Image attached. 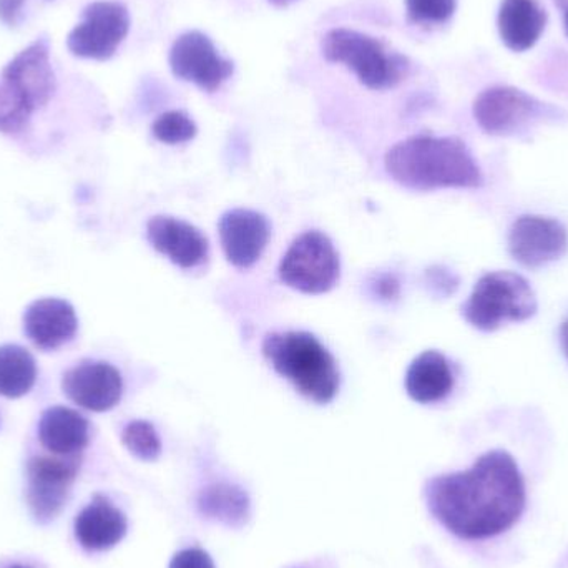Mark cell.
<instances>
[{"instance_id":"obj_13","label":"cell","mask_w":568,"mask_h":568,"mask_svg":"<svg viewBox=\"0 0 568 568\" xmlns=\"http://www.w3.org/2000/svg\"><path fill=\"white\" fill-rule=\"evenodd\" d=\"M62 389L83 409L106 413L122 399V374L103 361H82L63 374Z\"/></svg>"},{"instance_id":"obj_31","label":"cell","mask_w":568,"mask_h":568,"mask_svg":"<svg viewBox=\"0 0 568 568\" xmlns=\"http://www.w3.org/2000/svg\"><path fill=\"white\" fill-rule=\"evenodd\" d=\"M275 3H280V6H284V3L291 2V0H273Z\"/></svg>"},{"instance_id":"obj_11","label":"cell","mask_w":568,"mask_h":568,"mask_svg":"<svg viewBox=\"0 0 568 568\" xmlns=\"http://www.w3.org/2000/svg\"><path fill=\"white\" fill-rule=\"evenodd\" d=\"M170 67L176 79L195 83L206 92L219 90L235 72L232 60L220 55L215 43L199 30L175 40L170 50Z\"/></svg>"},{"instance_id":"obj_14","label":"cell","mask_w":568,"mask_h":568,"mask_svg":"<svg viewBox=\"0 0 568 568\" xmlns=\"http://www.w3.org/2000/svg\"><path fill=\"white\" fill-rule=\"evenodd\" d=\"M220 240L226 260L240 270L252 268L272 236L268 219L253 210H230L220 219Z\"/></svg>"},{"instance_id":"obj_17","label":"cell","mask_w":568,"mask_h":568,"mask_svg":"<svg viewBox=\"0 0 568 568\" xmlns=\"http://www.w3.org/2000/svg\"><path fill=\"white\" fill-rule=\"evenodd\" d=\"M126 529L129 524L125 514L100 494L77 516L73 526L80 546L92 552L113 549L116 544L122 542Z\"/></svg>"},{"instance_id":"obj_6","label":"cell","mask_w":568,"mask_h":568,"mask_svg":"<svg viewBox=\"0 0 568 568\" xmlns=\"http://www.w3.org/2000/svg\"><path fill=\"white\" fill-rule=\"evenodd\" d=\"M280 278L304 294H323L339 280V255L321 232H306L294 240L280 263Z\"/></svg>"},{"instance_id":"obj_3","label":"cell","mask_w":568,"mask_h":568,"mask_svg":"<svg viewBox=\"0 0 568 568\" xmlns=\"http://www.w3.org/2000/svg\"><path fill=\"white\" fill-rule=\"evenodd\" d=\"M263 354L294 384L297 393L317 404H327L339 390V371L333 354L304 331L272 333L265 337Z\"/></svg>"},{"instance_id":"obj_25","label":"cell","mask_w":568,"mask_h":568,"mask_svg":"<svg viewBox=\"0 0 568 568\" xmlns=\"http://www.w3.org/2000/svg\"><path fill=\"white\" fill-rule=\"evenodd\" d=\"M406 9L416 23H444L456 12V0H406Z\"/></svg>"},{"instance_id":"obj_21","label":"cell","mask_w":568,"mask_h":568,"mask_svg":"<svg viewBox=\"0 0 568 568\" xmlns=\"http://www.w3.org/2000/svg\"><path fill=\"white\" fill-rule=\"evenodd\" d=\"M37 381L32 354L17 344L0 346V396L17 399L26 396Z\"/></svg>"},{"instance_id":"obj_7","label":"cell","mask_w":568,"mask_h":568,"mask_svg":"<svg viewBox=\"0 0 568 568\" xmlns=\"http://www.w3.org/2000/svg\"><path fill=\"white\" fill-rule=\"evenodd\" d=\"M79 469V456H36L29 460L27 504L37 523H52L62 513Z\"/></svg>"},{"instance_id":"obj_32","label":"cell","mask_w":568,"mask_h":568,"mask_svg":"<svg viewBox=\"0 0 568 568\" xmlns=\"http://www.w3.org/2000/svg\"><path fill=\"white\" fill-rule=\"evenodd\" d=\"M7 568H30V567H26V566H9Z\"/></svg>"},{"instance_id":"obj_15","label":"cell","mask_w":568,"mask_h":568,"mask_svg":"<svg viewBox=\"0 0 568 568\" xmlns=\"http://www.w3.org/2000/svg\"><path fill=\"white\" fill-rule=\"evenodd\" d=\"M146 236L156 252L180 268L202 266L209 258V240L195 226L172 216H153Z\"/></svg>"},{"instance_id":"obj_23","label":"cell","mask_w":568,"mask_h":568,"mask_svg":"<svg viewBox=\"0 0 568 568\" xmlns=\"http://www.w3.org/2000/svg\"><path fill=\"white\" fill-rule=\"evenodd\" d=\"M122 443L130 454L145 463L159 459L162 454V440H160L159 433L153 424L146 423V420H132L126 424L122 433Z\"/></svg>"},{"instance_id":"obj_20","label":"cell","mask_w":568,"mask_h":568,"mask_svg":"<svg viewBox=\"0 0 568 568\" xmlns=\"http://www.w3.org/2000/svg\"><path fill=\"white\" fill-rule=\"evenodd\" d=\"M454 387L449 361L437 351H426L410 364L406 374V390L419 404L446 399Z\"/></svg>"},{"instance_id":"obj_27","label":"cell","mask_w":568,"mask_h":568,"mask_svg":"<svg viewBox=\"0 0 568 568\" xmlns=\"http://www.w3.org/2000/svg\"><path fill=\"white\" fill-rule=\"evenodd\" d=\"M170 568H216L212 557L202 549H183L173 557Z\"/></svg>"},{"instance_id":"obj_9","label":"cell","mask_w":568,"mask_h":568,"mask_svg":"<svg viewBox=\"0 0 568 568\" xmlns=\"http://www.w3.org/2000/svg\"><path fill=\"white\" fill-rule=\"evenodd\" d=\"M556 110L513 87H493L477 97L474 116L489 135H516Z\"/></svg>"},{"instance_id":"obj_29","label":"cell","mask_w":568,"mask_h":568,"mask_svg":"<svg viewBox=\"0 0 568 568\" xmlns=\"http://www.w3.org/2000/svg\"><path fill=\"white\" fill-rule=\"evenodd\" d=\"M560 339H562V349L568 359V320L564 323L562 331H560Z\"/></svg>"},{"instance_id":"obj_2","label":"cell","mask_w":568,"mask_h":568,"mask_svg":"<svg viewBox=\"0 0 568 568\" xmlns=\"http://www.w3.org/2000/svg\"><path fill=\"white\" fill-rule=\"evenodd\" d=\"M384 165L394 182L417 192L480 189L484 183L476 159L456 136H410L386 153Z\"/></svg>"},{"instance_id":"obj_26","label":"cell","mask_w":568,"mask_h":568,"mask_svg":"<svg viewBox=\"0 0 568 568\" xmlns=\"http://www.w3.org/2000/svg\"><path fill=\"white\" fill-rule=\"evenodd\" d=\"M30 113L0 83V132L17 133L29 122Z\"/></svg>"},{"instance_id":"obj_1","label":"cell","mask_w":568,"mask_h":568,"mask_svg":"<svg viewBox=\"0 0 568 568\" xmlns=\"http://www.w3.org/2000/svg\"><path fill=\"white\" fill-rule=\"evenodd\" d=\"M427 506L454 536L483 540L510 529L526 507V486L516 460L504 450L477 459L466 473L429 480Z\"/></svg>"},{"instance_id":"obj_12","label":"cell","mask_w":568,"mask_h":568,"mask_svg":"<svg viewBox=\"0 0 568 568\" xmlns=\"http://www.w3.org/2000/svg\"><path fill=\"white\" fill-rule=\"evenodd\" d=\"M568 248V233L562 223L544 216L526 215L514 222L509 252L526 268H540L562 258Z\"/></svg>"},{"instance_id":"obj_8","label":"cell","mask_w":568,"mask_h":568,"mask_svg":"<svg viewBox=\"0 0 568 568\" xmlns=\"http://www.w3.org/2000/svg\"><path fill=\"white\" fill-rule=\"evenodd\" d=\"M130 16L123 3L99 0L83 10V20L67 37L70 52L80 59L106 60L129 36Z\"/></svg>"},{"instance_id":"obj_30","label":"cell","mask_w":568,"mask_h":568,"mask_svg":"<svg viewBox=\"0 0 568 568\" xmlns=\"http://www.w3.org/2000/svg\"><path fill=\"white\" fill-rule=\"evenodd\" d=\"M557 6L562 9L564 13V27H566V32L568 36V0H556Z\"/></svg>"},{"instance_id":"obj_24","label":"cell","mask_w":568,"mask_h":568,"mask_svg":"<svg viewBox=\"0 0 568 568\" xmlns=\"http://www.w3.org/2000/svg\"><path fill=\"white\" fill-rule=\"evenodd\" d=\"M153 136L166 145H179L195 139L199 129L196 123L180 110L163 113L152 125Z\"/></svg>"},{"instance_id":"obj_5","label":"cell","mask_w":568,"mask_h":568,"mask_svg":"<svg viewBox=\"0 0 568 568\" xmlns=\"http://www.w3.org/2000/svg\"><path fill=\"white\" fill-rule=\"evenodd\" d=\"M537 313V297L524 276L496 272L483 276L463 306L467 323L480 331H496L510 321L530 320Z\"/></svg>"},{"instance_id":"obj_16","label":"cell","mask_w":568,"mask_h":568,"mask_svg":"<svg viewBox=\"0 0 568 568\" xmlns=\"http://www.w3.org/2000/svg\"><path fill=\"white\" fill-rule=\"evenodd\" d=\"M79 321L72 304L59 297L33 301L23 313V329L33 346L53 351L75 336Z\"/></svg>"},{"instance_id":"obj_19","label":"cell","mask_w":568,"mask_h":568,"mask_svg":"<svg viewBox=\"0 0 568 568\" xmlns=\"http://www.w3.org/2000/svg\"><path fill=\"white\" fill-rule=\"evenodd\" d=\"M547 12L537 0H503L500 3V39L507 49L526 52L536 45L546 29Z\"/></svg>"},{"instance_id":"obj_4","label":"cell","mask_w":568,"mask_h":568,"mask_svg":"<svg viewBox=\"0 0 568 568\" xmlns=\"http://www.w3.org/2000/svg\"><path fill=\"white\" fill-rule=\"evenodd\" d=\"M321 52L327 62L346 65L371 90L394 89L409 70L406 57L390 52L381 40L367 33L344 27L324 33Z\"/></svg>"},{"instance_id":"obj_18","label":"cell","mask_w":568,"mask_h":568,"mask_svg":"<svg viewBox=\"0 0 568 568\" xmlns=\"http://www.w3.org/2000/svg\"><path fill=\"white\" fill-rule=\"evenodd\" d=\"M40 444L53 456H79L90 439V424L70 407L53 406L39 420Z\"/></svg>"},{"instance_id":"obj_28","label":"cell","mask_w":568,"mask_h":568,"mask_svg":"<svg viewBox=\"0 0 568 568\" xmlns=\"http://www.w3.org/2000/svg\"><path fill=\"white\" fill-rule=\"evenodd\" d=\"M26 0H0V20L7 26H16Z\"/></svg>"},{"instance_id":"obj_10","label":"cell","mask_w":568,"mask_h":568,"mask_svg":"<svg viewBox=\"0 0 568 568\" xmlns=\"http://www.w3.org/2000/svg\"><path fill=\"white\" fill-rule=\"evenodd\" d=\"M2 85L27 112L33 113L49 103L55 92V75L47 40H36L7 63Z\"/></svg>"},{"instance_id":"obj_22","label":"cell","mask_w":568,"mask_h":568,"mask_svg":"<svg viewBox=\"0 0 568 568\" xmlns=\"http://www.w3.org/2000/svg\"><path fill=\"white\" fill-rule=\"evenodd\" d=\"M199 506L203 516L230 527L242 526L248 519V496L232 484L210 486L200 497Z\"/></svg>"}]
</instances>
